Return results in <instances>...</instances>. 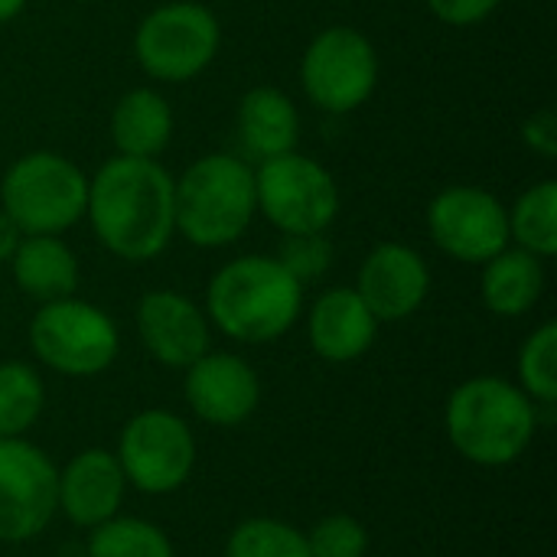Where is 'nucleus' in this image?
I'll return each instance as SVG.
<instances>
[{"instance_id":"29","label":"nucleus","mask_w":557,"mask_h":557,"mask_svg":"<svg viewBox=\"0 0 557 557\" xmlns=\"http://www.w3.org/2000/svg\"><path fill=\"white\" fill-rule=\"evenodd\" d=\"M428 10L447 26H476L483 23L503 0H424Z\"/></svg>"},{"instance_id":"20","label":"nucleus","mask_w":557,"mask_h":557,"mask_svg":"<svg viewBox=\"0 0 557 557\" xmlns=\"http://www.w3.org/2000/svg\"><path fill=\"white\" fill-rule=\"evenodd\" d=\"M173 108L157 88H131L111 111V144L121 157L157 160L173 140Z\"/></svg>"},{"instance_id":"16","label":"nucleus","mask_w":557,"mask_h":557,"mask_svg":"<svg viewBox=\"0 0 557 557\" xmlns=\"http://www.w3.org/2000/svg\"><path fill=\"white\" fill-rule=\"evenodd\" d=\"M124 493H127V480L114 450L104 447L78 450L59 470V512L75 529L91 532L108 519L121 516Z\"/></svg>"},{"instance_id":"18","label":"nucleus","mask_w":557,"mask_h":557,"mask_svg":"<svg viewBox=\"0 0 557 557\" xmlns=\"http://www.w3.org/2000/svg\"><path fill=\"white\" fill-rule=\"evenodd\" d=\"M235 131L255 160H268L287 150H297L300 140V114L287 91L274 85L248 88L235 111Z\"/></svg>"},{"instance_id":"32","label":"nucleus","mask_w":557,"mask_h":557,"mask_svg":"<svg viewBox=\"0 0 557 557\" xmlns=\"http://www.w3.org/2000/svg\"><path fill=\"white\" fill-rule=\"evenodd\" d=\"M23 7H26V0H0V23H10L13 16H20Z\"/></svg>"},{"instance_id":"25","label":"nucleus","mask_w":557,"mask_h":557,"mask_svg":"<svg viewBox=\"0 0 557 557\" xmlns=\"http://www.w3.org/2000/svg\"><path fill=\"white\" fill-rule=\"evenodd\" d=\"M225 557H310L307 532L284 519L255 516L232 529Z\"/></svg>"},{"instance_id":"21","label":"nucleus","mask_w":557,"mask_h":557,"mask_svg":"<svg viewBox=\"0 0 557 557\" xmlns=\"http://www.w3.org/2000/svg\"><path fill=\"white\" fill-rule=\"evenodd\" d=\"M480 268V297L486 310L496 317L519 320L532 313V307L545 294V261L535 258L532 251L509 245Z\"/></svg>"},{"instance_id":"2","label":"nucleus","mask_w":557,"mask_h":557,"mask_svg":"<svg viewBox=\"0 0 557 557\" xmlns=\"http://www.w3.org/2000/svg\"><path fill=\"white\" fill-rule=\"evenodd\" d=\"M202 310L242 346L277 343L304 313V284L271 255H242L212 274Z\"/></svg>"},{"instance_id":"14","label":"nucleus","mask_w":557,"mask_h":557,"mask_svg":"<svg viewBox=\"0 0 557 557\" xmlns=\"http://www.w3.org/2000/svg\"><path fill=\"white\" fill-rule=\"evenodd\" d=\"M356 294L379 323H401L424 307L431 294V268L418 248L405 242H382L366 255Z\"/></svg>"},{"instance_id":"22","label":"nucleus","mask_w":557,"mask_h":557,"mask_svg":"<svg viewBox=\"0 0 557 557\" xmlns=\"http://www.w3.org/2000/svg\"><path fill=\"white\" fill-rule=\"evenodd\" d=\"M509 242L535 258L548 261L557 255V183H532L509 206Z\"/></svg>"},{"instance_id":"7","label":"nucleus","mask_w":557,"mask_h":557,"mask_svg":"<svg viewBox=\"0 0 557 557\" xmlns=\"http://www.w3.org/2000/svg\"><path fill=\"white\" fill-rule=\"evenodd\" d=\"M29 349L55 375L95 379L114 366L121 352V336L114 320L101 307L72 294L39 304L29 320Z\"/></svg>"},{"instance_id":"6","label":"nucleus","mask_w":557,"mask_h":557,"mask_svg":"<svg viewBox=\"0 0 557 557\" xmlns=\"http://www.w3.org/2000/svg\"><path fill=\"white\" fill-rule=\"evenodd\" d=\"M222 49L219 16L196 0H166L153 7L134 29L137 65L166 85L199 78Z\"/></svg>"},{"instance_id":"12","label":"nucleus","mask_w":557,"mask_h":557,"mask_svg":"<svg viewBox=\"0 0 557 557\" xmlns=\"http://www.w3.org/2000/svg\"><path fill=\"white\" fill-rule=\"evenodd\" d=\"M431 242L460 264H486L509 248V209L483 186L454 183L428 206Z\"/></svg>"},{"instance_id":"11","label":"nucleus","mask_w":557,"mask_h":557,"mask_svg":"<svg viewBox=\"0 0 557 557\" xmlns=\"http://www.w3.org/2000/svg\"><path fill=\"white\" fill-rule=\"evenodd\" d=\"M55 516L59 467L26 437H0V542H33Z\"/></svg>"},{"instance_id":"5","label":"nucleus","mask_w":557,"mask_h":557,"mask_svg":"<svg viewBox=\"0 0 557 557\" xmlns=\"http://www.w3.org/2000/svg\"><path fill=\"white\" fill-rule=\"evenodd\" d=\"M88 176L55 150L16 157L0 180V212L23 235H62L85 219Z\"/></svg>"},{"instance_id":"26","label":"nucleus","mask_w":557,"mask_h":557,"mask_svg":"<svg viewBox=\"0 0 557 557\" xmlns=\"http://www.w3.org/2000/svg\"><path fill=\"white\" fill-rule=\"evenodd\" d=\"M519 388L539 405V408H552L557 401V323H542L539 330H532L519 349Z\"/></svg>"},{"instance_id":"17","label":"nucleus","mask_w":557,"mask_h":557,"mask_svg":"<svg viewBox=\"0 0 557 557\" xmlns=\"http://www.w3.org/2000/svg\"><path fill=\"white\" fill-rule=\"evenodd\" d=\"M379 326L382 323L362 304L356 287H330V290H323L313 300L310 313H307L310 349L323 362H336V366L362 359L375 346Z\"/></svg>"},{"instance_id":"23","label":"nucleus","mask_w":557,"mask_h":557,"mask_svg":"<svg viewBox=\"0 0 557 557\" xmlns=\"http://www.w3.org/2000/svg\"><path fill=\"white\" fill-rule=\"evenodd\" d=\"M46 408V385L29 362H0V437H26Z\"/></svg>"},{"instance_id":"19","label":"nucleus","mask_w":557,"mask_h":557,"mask_svg":"<svg viewBox=\"0 0 557 557\" xmlns=\"http://www.w3.org/2000/svg\"><path fill=\"white\" fill-rule=\"evenodd\" d=\"M7 264L16 287L36 304L72 297L78 287V258L62 235H23Z\"/></svg>"},{"instance_id":"24","label":"nucleus","mask_w":557,"mask_h":557,"mask_svg":"<svg viewBox=\"0 0 557 557\" xmlns=\"http://www.w3.org/2000/svg\"><path fill=\"white\" fill-rule=\"evenodd\" d=\"M85 557H176L170 535L137 516H114L88 532Z\"/></svg>"},{"instance_id":"31","label":"nucleus","mask_w":557,"mask_h":557,"mask_svg":"<svg viewBox=\"0 0 557 557\" xmlns=\"http://www.w3.org/2000/svg\"><path fill=\"white\" fill-rule=\"evenodd\" d=\"M20 238H23V232L0 212V264H7L10 258H13V251H16V245H20Z\"/></svg>"},{"instance_id":"28","label":"nucleus","mask_w":557,"mask_h":557,"mask_svg":"<svg viewBox=\"0 0 557 557\" xmlns=\"http://www.w3.org/2000/svg\"><path fill=\"white\" fill-rule=\"evenodd\" d=\"M277 261L300 281L310 284L317 277H323L333 264V242L326 238V232H313V235H284L281 255Z\"/></svg>"},{"instance_id":"8","label":"nucleus","mask_w":557,"mask_h":557,"mask_svg":"<svg viewBox=\"0 0 557 557\" xmlns=\"http://www.w3.org/2000/svg\"><path fill=\"white\" fill-rule=\"evenodd\" d=\"M255 199L258 215H264L281 235L326 232L339 215V186L333 173L297 150L258 160Z\"/></svg>"},{"instance_id":"15","label":"nucleus","mask_w":557,"mask_h":557,"mask_svg":"<svg viewBox=\"0 0 557 557\" xmlns=\"http://www.w3.org/2000/svg\"><path fill=\"white\" fill-rule=\"evenodd\" d=\"M137 333L150 359L166 369H189L212 349L206 310L180 290H147L137 304Z\"/></svg>"},{"instance_id":"30","label":"nucleus","mask_w":557,"mask_h":557,"mask_svg":"<svg viewBox=\"0 0 557 557\" xmlns=\"http://www.w3.org/2000/svg\"><path fill=\"white\" fill-rule=\"evenodd\" d=\"M522 140L532 153L555 160L557 157V117L552 108L535 111L525 124H522Z\"/></svg>"},{"instance_id":"27","label":"nucleus","mask_w":557,"mask_h":557,"mask_svg":"<svg viewBox=\"0 0 557 557\" xmlns=\"http://www.w3.org/2000/svg\"><path fill=\"white\" fill-rule=\"evenodd\" d=\"M310 557H366L369 555V532L359 519L336 512L320 519L307 532Z\"/></svg>"},{"instance_id":"3","label":"nucleus","mask_w":557,"mask_h":557,"mask_svg":"<svg viewBox=\"0 0 557 557\" xmlns=\"http://www.w3.org/2000/svg\"><path fill=\"white\" fill-rule=\"evenodd\" d=\"M444 431L467 463L503 470L522 460L532 447L539 405L503 375H476L450 392Z\"/></svg>"},{"instance_id":"1","label":"nucleus","mask_w":557,"mask_h":557,"mask_svg":"<svg viewBox=\"0 0 557 557\" xmlns=\"http://www.w3.org/2000/svg\"><path fill=\"white\" fill-rule=\"evenodd\" d=\"M85 219L104 251L144 264L160 258L173 235V173L160 160L111 157L88 180Z\"/></svg>"},{"instance_id":"10","label":"nucleus","mask_w":557,"mask_h":557,"mask_svg":"<svg viewBox=\"0 0 557 557\" xmlns=\"http://www.w3.org/2000/svg\"><path fill=\"white\" fill-rule=\"evenodd\" d=\"M114 457L127 486L144 496H170L183 490L196 470V437L180 414L147 408L121 428Z\"/></svg>"},{"instance_id":"4","label":"nucleus","mask_w":557,"mask_h":557,"mask_svg":"<svg viewBox=\"0 0 557 557\" xmlns=\"http://www.w3.org/2000/svg\"><path fill=\"white\" fill-rule=\"evenodd\" d=\"M176 235L196 248L235 245L258 215L255 166L235 153H202L173 176Z\"/></svg>"},{"instance_id":"13","label":"nucleus","mask_w":557,"mask_h":557,"mask_svg":"<svg viewBox=\"0 0 557 557\" xmlns=\"http://www.w3.org/2000/svg\"><path fill=\"white\" fill-rule=\"evenodd\" d=\"M183 372V398L202 424L238 428L261 405V379L255 366L235 352L209 349Z\"/></svg>"},{"instance_id":"9","label":"nucleus","mask_w":557,"mask_h":557,"mask_svg":"<svg viewBox=\"0 0 557 557\" xmlns=\"http://www.w3.org/2000/svg\"><path fill=\"white\" fill-rule=\"evenodd\" d=\"M300 85L310 104L326 114L362 108L379 85V52L372 39L346 23L320 29L304 49Z\"/></svg>"}]
</instances>
